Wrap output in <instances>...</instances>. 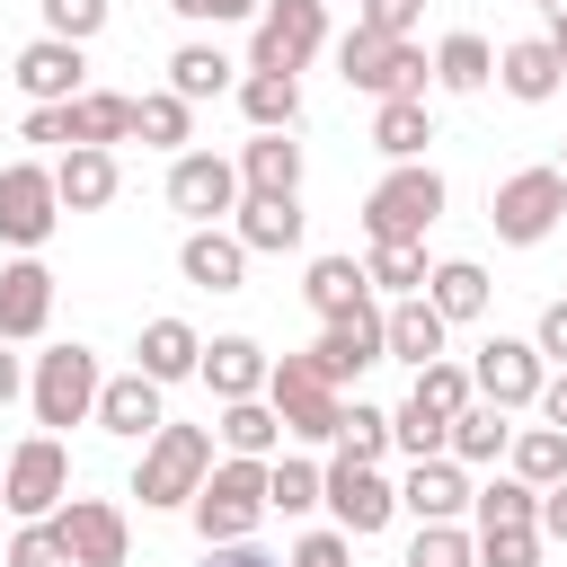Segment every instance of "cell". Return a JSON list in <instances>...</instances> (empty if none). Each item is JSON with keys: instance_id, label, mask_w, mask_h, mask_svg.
Instances as JSON below:
<instances>
[{"instance_id": "7dc6e473", "label": "cell", "mask_w": 567, "mask_h": 567, "mask_svg": "<svg viewBox=\"0 0 567 567\" xmlns=\"http://www.w3.org/2000/svg\"><path fill=\"white\" fill-rule=\"evenodd\" d=\"M106 27V0H44V35H71V44H89Z\"/></svg>"}, {"instance_id": "44dd1931", "label": "cell", "mask_w": 567, "mask_h": 567, "mask_svg": "<svg viewBox=\"0 0 567 567\" xmlns=\"http://www.w3.org/2000/svg\"><path fill=\"white\" fill-rule=\"evenodd\" d=\"M195 372H204L213 399H257V390H266V346H257V337H213V346L195 354Z\"/></svg>"}, {"instance_id": "94428289", "label": "cell", "mask_w": 567, "mask_h": 567, "mask_svg": "<svg viewBox=\"0 0 567 567\" xmlns=\"http://www.w3.org/2000/svg\"><path fill=\"white\" fill-rule=\"evenodd\" d=\"M549 44H558V62H567V9H558V27H549Z\"/></svg>"}, {"instance_id": "d4e9b609", "label": "cell", "mask_w": 567, "mask_h": 567, "mask_svg": "<svg viewBox=\"0 0 567 567\" xmlns=\"http://www.w3.org/2000/svg\"><path fill=\"white\" fill-rule=\"evenodd\" d=\"M124 133H133V97H115V89L62 97V142H124Z\"/></svg>"}, {"instance_id": "ffe728a7", "label": "cell", "mask_w": 567, "mask_h": 567, "mask_svg": "<svg viewBox=\"0 0 567 567\" xmlns=\"http://www.w3.org/2000/svg\"><path fill=\"white\" fill-rule=\"evenodd\" d=\"M177 266H186V284H204V292H239L248 284V248H239V230H186V248H177Z\"/></svg>"}, {"instance_id": "4dcf8cb0", "label": "cell", "mask_w": 567, "mask_h": 567, "mask_svg": "<svg viewBox=\"0 0 567 567\" xmlns=\"http://www.w3.org/2000/svg\"><path fill=\"white\" fill-rule=\"evenodd\" d=\"M195 354H204V337H195L186 319H151V328H142V372H151V381H186Z\"/></svg>"}, {"instance_id": "1f68e13d", "label": "cell", "mask_w": 567, "mask_h": 567, "mask_svg": "<svg viewBox=\"0 0 567 567\" xmlns=\"http://www.w3.org/2000/svg\"><path fill=\"white\" fill-rule=\"evenodd\" d=\"M372 142H381L390 159H425V142H434V124H425V97H381V115H372Z\"/></svg>"}, {"instance_id": "be15d7a7", "label": "cell", "mask_w": 567, "mask_h": 567, "mask_svg": "<svg viewBox=\"0 0 567 567\" xmlns=\"http://www.w3.org/2000/svg\"><path fill=\"white\" fill-rule=\"evenodd\" d=\"M540 9H567V0H540Z\"/></svg>"}, {"instance_id": "7402d4cb", "label": "cell", "mask_w": 567, "mask_h": 567, "mask_svg": "<svg viewBox=\"0 0 567 567\" xmlns=\"http://www.w3.org/2000/svg\"><path fill=\"white\" fill-rule=\"evenodd\" d=\"M443 328H452V319H443L425 292H399V301L381 310V346L408 354V363H434V354H443Z\"/></svg>"}, {"instance_id": "7c38bea8", "label": "cell", "mask_w": 567, "mask_h": 567, "mask_svg": "<svg viewBox=\"0 0 567 567\" xmlns=\"http://www.w3.org/2000/svg\"><path fill=\"white\" fill-rule=\"evenodd\" d=\"M44 523H53V540L71 549V567H124V540H133V532H124V514H115L106 496H62Z\"/></svg>"}, {"instance_id": "c3c4849f", "label": "cell", "mask_w": 567, "mask_h": 567, "mask_svg": "<svg viewBox=\"0 0 567 567\" xmlns=\"http://www.w3.org/2000/svg\"><path fill=\"white\" fill-rule=\"evenodd\" d=\"M9 567H71V549L53 540V523H27V532L9 540Z\"/></svg>"}, {"instance_id": "52a82bcc", "label": "cell", "mask_w": 567, "mask_h": 567, "mask_svg": "<svg viewBox=\"0 0 567 567\" xmlns=\"http://www.w3.org/2000/svg\"><path fill=\"white\" fill-rule=\"evenodd\" d=\"M319 505L337 514V532H346V540H372V532L399 514V487H390L372 461H346V452H337V461L319 470Z\"/></svg>"}, {"instance_id": "3957f363", "label": "cell", "mask_w": 567, "mask_h": 567, "mask_svg": "<svg viewBox=\"0 0 567 567\" xmlns=\"http://www.w3.org/2000/svg\"><path fill=\"white\" fill-rule=\"evenodd\" d=\"M337 71H346V89H363V97H425V53H416L408 35L354 27V35L337 44Z\"/></svg>"}, {"instance_id": "603a6c76", "label": "cell", "mask_w": 567, "mask_h": 567, "mask_svg": "<svg viewBox=\"0 0 567 567\" xmlns=\"http://www.w3.org/2000/svg\"><path fill=\"white\" fill-rule=\"evenodd\" d=\"M399 505H408L416 523H452V514L470 505V478H461V461H443V452H434V461H416V470H408V487H399Z\"/></svg>"}, {"instance_id": "5b68a950", "label": "cell", "mask_w": 567, "mask_h": 567, "mask_svg": "<svg viewBox=\"0 0 567 567\" xmlns=\"http://www.w3.org/2000/svg\"><path fill=\"white\" fill-rule=\"evenodd\" d=\"M204 470H213V434H204V425H159V434L142 443L133 496H142V505H186V496L204 487Z\"/></svg>"}, {"instance_id": "ba28073f", "label": "cell", "mask_w": 567, "mask_h": 567, "mask_svg": "<svg viewBox=\"0 0 567 567\" xmlns=\"http://www.w3.org/2000/svg\"><path fill=\"white\" fill-rule=\"evenodd\" d=\"M558 213H567V177H558V168H514V177L487 195V221H496V239H514V248L549 239Z\"/></svg>"}, {"instance_id": "f6af8a7d", "label": "cell", "mask_w": 567, "mask_h": 567, "mask_svg": "<svg viewBox=\"0 0 567 567\" xmlns=\"http://www.w3.org/2000/svg\"><path fill=\"white\" fill-rule=\"evenodd\" d=\"M266 505L310 514V505H319V470H310V461H275V470H266Z\"/></svg>"}, {"instance_id": "91938a15", "label": "cell", "mask_w": 567, "mask_h": 567, "mask_svg": "<svg viewBox=\"0 0 567 567\" xmlns=\"http://www.w3.org/2000/svg\"><path fill=\"white\" fill-rule=\"evenodd\" d=\"M168 9H177V18H213V0H168Z\"/></svg>"}, {"instance_id": "8fae6325", "label": "cell", "mask_w": 567, "mask_h": 567, "mask_svg": "<svg viewBox=\"0 0 567 567\" xmlns=\"http://www.w3.org/2000/svg\"><path fill=\"white\" fill-rule=\"evenodd\" d=\"M80 416H97V354L53 346L35 363V425H80Z\"/></svg>"}, {"instance_id": "7a4b0ae2", "label": "cell", "mask_w": 567, "mask_h": 567, "mask_svg": "<svg viewBox=\"0 0 567 567\" xmlns=\"http://www.w3.org/2000/svg\"><path fill=\"white\" fill-rule=\"evenodd\" d=\"M195 505V532H204V549L213 540H248L257 523H266V461H221V470H204V487L186 496Z\"/></svg>"}, {"instance_id": "8d00e7d4", "label": "cell", "mask_w": 567, "mask_h": 567, "mask_svg": "<svg viewBox=\"0 0 567 567\" xmlns=\"http://www.w3.org/2000/svg\"><path fill=\"white\" fill-rule=\"evenodd\" d=\"M514 478H523V487H558V478H567V434H558V425L514 434Z\"/></svg>"}, {"instance_id": "6f0895ef", "label": "cell", "mask_w": 567, "mask_h": 567, "mask_svg": "<svg viewBox=\"0 0 567 567\" xmlns=\"http://www.w3.org/2000/svg\"><path fill=\"white\" fill-rule=\"evenodd\" d=\"M18 399V354H9V337H0V408Z\"/></svg>"}, {"instance_id": "bcb514c9", "label": "cell", "mask_w": 567, "mask_h": 567, "mask_svg": "<svg viewBox=\"0 0 567 567\" xmlns=\"http://www.w3.org/2000/svg\"><path fill=\"white\" fill-rule=\"evenodd\" d=\"M478 567H540V532H478Z\"/></svg>"}, {"instance_id": "f1b7e54d", "label": "cell", "mask_w": 567, "mask_h": 567, "mask_svg": "<svg viewBox=\"0 0 567 567\" xmlns=\"http://www.w3.org/2000/svg\"><path fill=\"white\" fill-rule=\"evenodd\" d=\"M301 292H310V310H319V319H346V310H363V301H372V284H363V266H354V257H319Z\"/></svg>"}, {"instance_id": "9c48e42d", "label": "cell", "mask_w": 567, "mask_h": 567, "mask_svg": "<svg viewBox=\"0 0 567 567\" xmlns=\"http://www.w3.org/2000/svg\"><path fill=\"white\" fill-rule=\"evenodd\" d=\"M328 44V0H266L257 9V62L248 71H301Z\"/></svg>"}, {"instance_id": "f907efd6", "label": "cell", "mask_w": 567, "mask_h": 567, "mask_svg": "<svg viewBox=\"0 0 567 567\" xmlns=\"http://www.w3.org/2000/svg\"><path fill=\"white\" fill-rule=\"evenodd\" d=\"M292 567H354V549H346V532H310L292 549Z\"/></svg>"}, {"instance_id": "60d3db41", "label": "cell", "mask_w": 567, "mask_h": 567, "mask_svg": "<svg viewBox=\"0 0 567 567\" xmlns=\"http://www.w3.org/2000/svg\"><path fill=\"white\" fill-rule=\"evenodd\" d=\"M390 443H399L408 461H434V452L452 443V416H434V408H416V399H408V408L390 416Z\"/></svg>"}, {"instance_id": "ab89813d", "label": "cell", "mask_w": 567, "mask_h": 567, "mask_svg": "<svg viewBox=\"0 0 567 567\" xmlns=\"http://www.w3.org/2000/svg\"><path fill=\"white\" fill-rule=\"evenodd\" d=\"M408 399H416V408H434V416H461V408H470V372L434 354V363H416V390H408Z\"/></svg>"}, {"instance_id": "30bf717a", "label": "cell", "mask_w": 567, "mask_h": 567, "mask_svg": "<svg viewBox=\"0 0 567 567\" xmlns=\"http://www.w3.org/2000/svg\"><path fill=\"white\" fill-rule=\"evenodd\" d=\"M53 221H62L53 168L9 159V168H0V239H9V248H44V239H53Z\"/></svg>"}, {"instance_id": "b9f144b4", "label": "cell", "mask_w": 567, "mask_h": 567, "mask_svg": "<svg viewBox=\"0 0 567 567\" xmlns=\"http://www.w3.org/2000/svg\"><path fill=\"white\" fill-rule=\"evenodd\" d=\"M337 452H346V461H381V452H390V416L354 399V408L337 416Z\"/></svg>"}, {"instance_id": "5bb4252c", "label": "cell", "mask_w": 567, "mask_h": 567, "mask_svg": "<svg viewBox=\"0 0 567 567\" xmlns=\"http://www.w3.org/2000/svg\"><path fill=\"white\" fill-rule=\"evenodd\" d=\"M168 204H177L186 221H221V213H239V168L213 159V151H177V168H168Z\"/></svg>"}, {"instance_id": "ac0fdd59", "label": "cell", "mask_w": 567, "mask_h": 567, "mask_svg": "<svg viewBox=\"0 0 567 567\" xmlns=\"http://www.w3.org/2000/svg\"><path fill=\"white\" fill-rule=\"evenodd\" d=\"M44 319H53V275H44L35 257L0 266V337H9V346H18V337H44Z\"/></svg>"}, {"instance_id": "6125c7cd", "label": "cell", "mask_w": 567, "mask_h": 567, "mask_svg": "<svg viewBox=\"0 0 567 567\" xmlns=\"http://www.w3.org/2000/svg\"><path fill=\"white\" fill-rule=\"evenodd\" d=\"M558 177H567V151H558Z\"/></svg>"}, {"instance_id": "8992f818", "label": "cell", "mask_w": 567, "mask_h": 567, "mask_svg": "<svg viewBox=\"0 0 567 567\" xmlns=\"http://www.w3.org/2000/svg\"><path fill=\"white\" fill-rule=\"evenodd\" d=\"M62 496H71V452H62L53 434H27V443L9 452V470H0V505H9L18 523H44Z\"/></svg>"}, {"instance_id": "ee69618b", "label": "cell", "mask_w": 567, "mask_h": 567, "mask_svg": "<svg viewBox=\"0 0 567 567\" xmlns=\"http://www.w3.org/2000/svg\"><path fill=\"white\" fill-rule=\"evenodd\" d=\"M133 133H142V142H159V151H168V142H186V97H177V89H168V97H133Z\"/></svg>"}, {"instance_id": "6da1fadb", "label": "cell", "mask_w": 567, "mask_h": 567, "mask_svg": "<svg viewBox=\"0 0 567 567\" xmlns=\"http://www.w3.org/2000/svg\"><path fill=\"white\" fill-rule=\"evenodd\" d=\"M266 408H275L284 434H301V443H337V416H346L337 381H328L310 354H275V363H266Z\"/></svg>"}, {"instance_id": "277c9868", "label": "cell", "mask_w": 567, "mask_h": 567, "mask_svg": "<svg viewBox=\"0 0 567 567\" xmlns=\"http://www.w3.org/2000/svg\"><path fill=\"white\" fill-rule=\"evenodd\" d=\"M434 213H443V177H434L425 159H399V168L363 195V230H372V239H425Z\"/></svg>"}, {"instance_id": "f546056e", "label": "cell", "mask_w": 567, "mask_h": 567, "mask_svg": "<svg viewBox=\"0 0 567 567\" xmlns=\"http://www.w3.org/2000/svg\"><path fill=\"white\" fill-rule=\"evenodd\" d=\"M425 301H434L443 319H478V310H487V275H478L470 257H443V266H425Z\"/></svg>"}, {"instance_id": "9a60e30c", "label": "cell", "mask_w": 567, "mask_h": 567, "mask_svg": "<svg viewBox=\"0 0 567 567\" xmlns=\"http://www.w3.org/2000/svg\"><path fill=\"white\" fill-rule=\"evenodd\" d=\"M390 346H381V310L363 301V310H346V319H328V337L310 346V363L328 372V381H354V372H372Z\"/></svg>"}, {"instance_id": "e0dca14e", "label": "cell", "mask_w": 567, "mask_h": 567, "mask_svg": "<svg viewBox=\"0 0 567 567\" xmlns=\"http://www.w3.org/2000/svg\"><path fill=\"white\" fill-rule=\"evenodd\" d=\"M97 425L124 434V443H151L168 416H159V381L151 372H124V381H97Z\"/></svg>"}, {"instance_id": "d6986e66", "label": "cell", "mask_w": 567, "mask_h": 567, "mask_svg": "<svg viewBox=\"0 0 567 567\" xmlns=\"http://www.w3.org/2000/svg\"><path fill=\"white\" fill-rule=\"evenodd\" d=\"M53 195H62V213H97V204H115V151H106V142H71L62 168H53Z\"/></svg>"}, {"instance_id": "d6a6232c", "label": "cell", "mask_w": 567, "mask_h": 567, "mask_svg": "<svg viewBox=\"0 0 567 567\" xmlns=\"http://www.w3.org/2000/svg\"><path fill=\"white\" fill-rule=\"evenodd\" d=\"M275 434H284V416H275L266 399H221V443H230L239 461H266Z\"/></svg>"}, {"instance_id": "f5cc1de1", "label": "cell", "mask_w": 567, "mask_h": 567, "mask_svg": "<svg viewBox=\"0 0 567 567\" xmlns=\"http://www.w3.org/2000/svg\"><path fill=\"white\" fill-rule=\"evenodd\" d=\"M532 346H540V354H558V363H567V301H549V310H540V337H532Z\"/></svg>"}, {"instance_id": "816d5d0a", "label": "cell", "mask_w": 567, "mask_h": 567, "mask_svg": "<svg viewBox=\"0 0 567 567\" xmlns=\"http://www.w3.org/2000/svg\"><path fill=\"white\" fill-rule=\"evenodd\" d=\"M532 532H540V540H567V478H558V487H540V514H532Z\"/></svg>"}, {"instance_id": "d590c367", "label": "cell", "mask_w": 567, "mask_h": 567, "mask_svg": "<svg viewBox=\"0 0 567 567\" xmlns=\"http://www.w3.org/2000/svg\"><path fill=\"white\" fill-rule=\"evenodd\" d=\"M452 461H496L505 452V408H487V399H470L461 416H452V443H443Z\"/></svg>"}, {"instance_id": "e575fe53", "label": "cell", "mask_w": 567, "mask_h": 567, "mask_svg": "<svg viewBox=\"0 0 567 567\" xmlns=\"http://www.w3.org/2000/svg\"><path fill=\"white\" fill-rule=\"evenodd\" d=\"M363 284H381L390 301H399V292H416V284H425V239H372Z\"/></svg>"}, {"instance_id": "83f0119b", "label": "cell", "mask_w": 567, "mask_h": 567, "mask_svg": "<svg viewBox=\"0 0 567 567\" xmlns=\"http://www.w3.org/2000/svg\"><path fill=\"white\" fill-rule=\"evenodd\" d=\"M239 248H301V204L292 195H248L239 204Z\"/></svg>"}, {"instance_id": "681fc988", "label": "cell", "mask_w": 567, "mask_h": 567, "mask_svg": "<svg viewBox=\"0 0 567 567\" xmlns=\"http://www.w3.org/2000/svg\"><path fill=\"white\" fill-rule=\"evenodd\" d=\"M416 18H425V0H363V18H354V27H372V35H408Z\"/></svg>"}, {"instance_id": "db71d44e", "label": "cell", "mask_w": 567, "mask_h": 567, "mask_svg": "<svg viewBox=\"0 0 567 567\" xmlns=\"http://www.w3.org/2000/svg\"><path fill=\"white\" fill-rule=\"evenodd\" d=\"M204 567H275V558H266V549H248V540H213V549H204Z\"/></svg>"}, {"instance_id": "836d02e7", "label": "cell", "mask_w": 567, "mask_h": 567, "mask_svg": "<svg viewBox=\"0 0 567 567\" xmlns=\"http://www.w3.org/2000/svg\"><path fill=\"white\" fill-rule=\"evenodd\" d=\"M434 80H443V89H461V97H470V89H487V80H496L487 35H443V44H434Z\"/></svg>"}, {"instance_id": "7bdbcfd3", "label": "cell", "mask_w": 567, "mask_h": 567, "mask_svg": "<svg viewBox=\"0 0 567 567\" xmlns=\"http://www.w3.org/2000/svg\"><path fill=\"white\" fill-rule=\"evenodd\" d=\"M408 567H478V549H470V532H452V523H416Z\"/></svg>"}, {"instance_id": "4316f807", "label": "cell", "mask_w": 567, "mask_h": 567, "mask_svg": "<svg viewBox=\"0 0 567 567\" xmlns=\"http://www.w3.org/2000/svg\"><path fill=\"white\" fill-rule=\"evenodd\" d=\"M239 106H248L257 133H292V115H301V80H292V71H248V80H239Z\"/></svg>"}, {"instance_id": "680465c9", "label": "cell", "mask_w": 567, "mask_h": 567, "mask_svg": "<svg viewBox=\"0 0 567 567\" xmlns=\"http://www.w3.org/2000/svg\"><path fill=\"white\" fill-rule=\"evenodd\" d=\"M266 0H213V18H257Z\"/></svg>"}, {"instance_id": "2e32d148", "label": "cell", "mask_w": 567, "mask_h": 567, "mask_svg": "<svg viewBox=\"0 0 567 567\" xmlns=\"http://www.w3.org/2000/svg\"><path fill=\"white\" fill-rule=\"evenodd\" d=\"M80 44L71 35H35L27 53H18V89L35 97V106H62V97H80Z\"/></svg>"}, {"instance_id": "9f6ffc18", "label": "cell", "mask_w": 567, "mask_h": 567, "mask_svg": "<svg viewBox=\"0 0 567 567\" xmlns=\"http://www.w3.org/2000/svg\"><path fill=\"white\" fill-rule=\"evenodd\" d=\"M540 408H549V425L567 434V372H558V381H540Z\"/></svg>"}, {"instance_id": "484cf974", "label": "cell", "mask_w": 567, "mask_h": 567, "mask_svg": "<svg viewBox=\"0 0 567 567\" xmlns=\"http://www.w3.org/2000/svg\"><path fill=\"white\" fill-rule=\"evenodd\" d=\"M239 186H248V195H292V186H301V142L257 133V142L239 151Z\"/></svg>"}, {"instance_id": "4fadbf2b", "label": "cell", "mask_w": 567, "mask_h": 567, "mask_svg": "<svg viewBox=\"0 0 567 567\" xmlns=\"http://www.w3.org/2000/svg\"><path fill=\"white\" fill-rule=\"evenodd\" d=\"M470 390H478L487 408H532V399H540V346H523V337H487L478 363H470Z\"/></svg>"}, {"instance_id": "11a10c76", "label": "cell", "mask_w": 567, "mask_h": 567, "mask_svg": "<svg viewBox=\"0 0 567 567\" xmlns=\"http://www.w3.org/2000/svg\"><path fill=\"white\" fill-rule=\"evenodd\" d=\"M27 142H62V106H35L27 115Z\"/></svg>"}, {"instance_id": "74e56055", "label": "cell", "mask_w": 567, "mask_h": 567, "mask_svg": "<svg viewBox=\"0 0 567 567\" xmlns=\"http://www.w3.org/2000/svg\"><path fill=\"white\" fill-rule=\"evenodd\" d=\"M168 89L195 106V97H221L230 89V62L213 53V44H177V62H168Z\"/></svg>"}, {"instance_id": "cb8c5ba5", "label": "cell", "mask_w": 567, "mask_h": 567, "mask_svg": "<svg viewBox=\"0 0 567 567\" xmlns=\"http://www.w3.org/2000/svg\"><path fill=\"white\" fill-rule=\"evenodd\" d=\"M496 80H505L523 106H540V97L567 80V62H558V44H549V35H523V44H505V53H496Z\"/></svg>"}, {"instance_id": "f35d334b", "label": "cell", "mask_w": 567, "mask_h": 567, "mask_svg": "<svg viewBox=\"0 0 567 567\" xmlns=\"http://www.w3.org/2000/svg\"><path fill=\"white\" fill-rule=\"evenodd\" d=\"M470 505H478V532H523V523L540 514V487H523V478H496V487H478Z\"/></svg>"}]
</instances>
